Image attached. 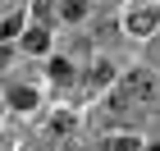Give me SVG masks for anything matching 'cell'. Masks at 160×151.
<instances>
[{
  "label": "cell",
  "instance_id": "obj_1",
  "mask_svg": "<svg viewBox=\"0 0 160 151\" xmlns=\"http://www.w3.org/2000/svg\"><path fill=\"white\" fill-rule=\"evenodd\" d=\"M119 92H123V101H142V105L160 101V83H156L151 69H128L123 83H119Z\"/></svg>",
  "mask_w": 160,
  "mask_h": 151
},
{
  "label": "cell",
  "instance_id": "obj_2",
  "mask_svg": "<svg viewBox=\"0 0 160 151\" xmlns=\"http://www.w3.org/2000/svg\"><path fill=\"white\" fill-rule=\"evenodd\" d=\"M156 23H160V9H133L128 14V32H133V37H151V32H156Z\"/></svg>",
  "mask_w": 160,
  "mask_h": 151
},
{
  "label": "cell",
  "instance_id": "obj_3",
  "mask_svg": "<svg viewBox=\"0 0 160 151\" xmlns=\"http://www.w3.org/2000/svg\"><path fill=\"white\" fill-rule=\"evenodd\" d=\"M50 37H46V28H32V32H23V50H32V55H46Z\"/></svg>",
  "mask_w": 160,
  "mask_h": 151
},
{
  "label": "cell",
  "instance_id": "obj_4",
  "mask_svg": "<svg viewBox=\"0 0 160 151\" xmlns=\"http://www.w3.org/2000/svg\"><path fill=\"white\" fill-rule=\"evenodd\" d=\"M60 18L82 23V18H87V0H60Z\"/></svg>",
  "mask_w": 160,
  "mask_h": 151
},
{
  "label": "cell",
  "instance_id": "obj_5",
  "mask_svg": "<svg viewBox=\"0 0 160 151\" xmlns=\"http://www.w3.org/2000/svg\"><path fill=\"white\" fill-rule=\"evenodd\" d=\"M142 147V142L133 138V133H128V138H123V133H114V138H105V151H137Z\"/></svg>",
  "mask_w": 160,
  "mask_h": 151
},
{
  "label": "cell",
  "instance_id": "obj_6",
  "mask_svg": "<svg viewBox=\"0 0 160 151\" xmlns=\"http://www.w3.org/2000/svg\"><path fill=\"white\" fill-rule=\"evenodd\" d=\"M50 78H55L60 87H64V83H73V64H69V60H55V64H50Z\"/></svg>",
  "mask_w": 160,
  "mask_h": 151
},
{
  "label": "cell",
  "instance_id": "obj_7",
  "mask_svg": "<svg viewBox=\"0 0 160 151\" xmlns=\"http://www.w3.org/2000/svg\"><path fill=\"white\" fill-rule=\"evenodd\" d=\"M110 78H114V69H110V64H96V69H92V87H105Z\"/></svg>",
  "mask_w": 160,
  "mask_h": 151
},
{
  "label": "cell",
  "instance_id": "obj_8",
  "mask_svg": "<svg viewBox=\"0 0 160 151\" xmlns=\"http://www.w3.org/2000/svg\"><path fill=\"white\" fill-rule=\"evenodd\" d=\"M9 101H14V105H18V110H28V105H32V101H37V96H32V92H28V87H14V92H9Z\"/></svg>",
  "mask_w": 160,
  "mask_h": 151
},
{
  "label": "cell",
  "instance_id": "obj_9",
  "mask_svg": "<svg viewBox=\"0 0 160 151\" xmlns=\"http://www.w3.org/2000/svg\"><path fill=\"white\" fill-rule=\"evenodd\" d=\"M46 128H50V133H69L73 119H69V114H55V119H46Z\"/></svg>",
  "mask_w": 160,
  "mask_h": 151
},
{
  "label": "cell",
  "instance_id": "obj_10",
  "mask_svg": "<svg viewBox=\"0 0 160 151\" xmlns=\"http://www.w3.org/2000/svg\"><path fill=\"white\" fill-rule=\"evenodd\" d=\"M0 64H9V50H5V46H0Z\"/></svg>",
  "mask_w": 160,
  "mask_h": 151
},
{
  "label": "cell",
  "instance_id": "obj_11",
  "mask_svg": "<svg viewBox=\"0 0 160 151\" xmlns=\"http://www.w3.org/2000/svg\"><path fill=\"white\" fill-rule=\"evenodd\" d=\"M147 151H160V147H147Z\"/></svg>",
  "mask_w": 160,
  "mask_h": 151
}]
</instances>
